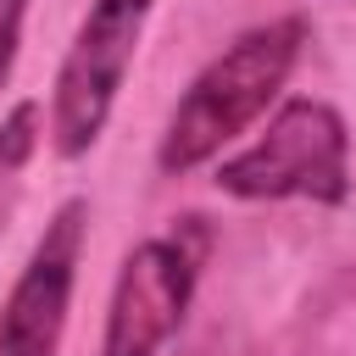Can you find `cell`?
<instances>
[{"instance_id": "cell-3", "label": "cell", "mask_w": 356, "mask_h": 356, "mask_svg": "<svg viewBox=\"0 0 356 356\" xmlns=\"http://www.w3.org/2000/svg\"><path fill=\"white\" fill-rule=\"evenodd\" d=\"M156 0H89L50 89V145L56 156L78 161L95 150V139L111 122V106L122 95V78L139 56L145 22Z\"/></svg>"}, {"instance_id": "cell-6", "label": "cell", "mask_w": 356, "mask_h": 356, "mask_svg": "<svg viewBox=\"0 0 356 356\" xmlns=\"http://www.w3.org/2000/svg\"><path fill=\"white\" fill-rule=\"evenodd\" d=\"M39 134H44L39 100H17V106L0 117V172H22L28 156L39 150Z\"/></svg>"}, {"instance_id": "cell-4", "label": "cell", "mask_w": 356, "mask_h": 356, "mask_svg": "<svg viewBox=\"0 0 356 356\" xmlns=\"http://www.w3.org/2000/svg\"><path fill=\"white\" fill-rule=\"evenodd\" d=\"M200 256H206L200 217H184L178 234L139 239L117 267L100 356H161V345L184 328V312L195 300Z\"/></svg>"}, {"instance_id": "cell-2", "label": "cell", "mask_w": 356, "mask_h": 356, "mask_svg": "<svg viewBox=\"0 0 356 356\" xmlns=\"http://www.w3.org/2000/svg\"><path fill=\"white\" fill-rule=\"evenodd\" d=\"M211 184L222 195H234V200L345 206L350 200V134H345V117L328 100L295 95L267 117L256 145L217 161Z\"/></svg>"}, {"instance_id": "cell-5", "label": "cell", "mask_w": 356, "mask_h": 356, "mask_svg": "<svg viewBox=\"0 0 356 356\" xmlns=\"http://www.w3.org/2000/svg\"><path fill=\"white\" fill-rule=\"evenodd\" d=\"M83 239H89V200L72 195L50 211L44 234L28 250V267L17 273L0 306V356H61Z\"/></svg>"}, {"instance_id": "cell-1", "label": "cell", "mask_w": 356, "mask_h": 356, "mask_svg": "<svg viewBox=\"0 0 356 356\" xmlns=\"http://www.w3.org/2000/svg\"><path fill=\"white\" fill-rule=\"evenodd\" d=\"M306 39H312L306 17H273V22L245 28L222 56H211L195 72V83L178 95V106L161 128V145H156V167L167 178H184V172L217 161L222 145H234L284 95Z\"/></svg>"}, {"instance_id": "cell-7", "label": "cell", "mask_w": 356, "mask_h": 356, "mask_svg": "<svg viewBox=\"0 0 356 356\" xmlns=\"http://www.w3.org/2000/svg\"><path fill=\"white\" fill-rule=\"evenodd\" d=\"M28 6H33V0H0V89L11 83V67H17V50H22Z\"/></svg>"}]
</instances>
